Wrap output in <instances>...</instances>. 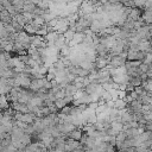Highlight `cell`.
I'll return each mask as SVG.
<instances>
[{
    "mask_svg": "<svg viewBox=\"0 0 152 152\" xmlns=\"http://www.w3.org/2000/svg\"><path fill=\"white\" fill-rule=\"evenodd\" d=\"M82 135H83V134H82L80 131H71V132H69V133H68V135H66V137H68L69 139L80 140V139L82 138Z\"/></svg>",
    "mask_w": 152,
    "mask_h": 152,
    "instance_id": "1",
    "label": "cell"
}]
</instances>
